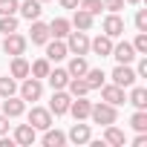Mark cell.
<instances>
[{"instance_id": "1", "label": "cell", "mask_w": 147, "mask_h": 147, "mask_svg": "<svg viewBox=\"0 0 147 147\" xmlns=\"http://www.w3.org/2000/svg\"><path fill=\"white\" fill-rule=\"evenodd\" d=\"M90 118L95 121V124H115V118H118V113H115V107L113 104H107V101H101V104H92V110H90Z\"/></svg>"}, {"instance_id": "2", "label": "cell", "mask_w": 147, "mask_h": 147, "mask_svg": "<svg viewBox=\"0 0 147 147\" xmlns=\"http://www.w3.org/2000/svg\"><path fill=\"white\" fill-rule=\"evenodd\" d=\"M26 46H29V40L23 38V35H18V32H9V35H3V52L6 55H23L26 52Z\"/></svg>"}, {"instance_id": "3", "label": "cell", "mask_w": 147, "mask_h": 147, "mask_svg": "<svg viewBox=\"0 0 147 147\" xmlns=\"http://www.w3.org/2000/svg\"><path fill=\"white\" fill-rule=\"evenodd\" d=\"M66 49L72 52V55H87L90 52V38H87V32H69L66 35Z\"/></svg>"}, {"instance_id": "4", "label": "cell", "mask_w": 147, "mask_h": 147, "mask_svg": "<svg viewBox=\"0 0 147 147\" xmlns=\"http://www.w3.org/2000/svg\"><path fill=\"white\" fill-rule=\"evenodd\" d=\"M69 101H72V95L69 92H63V90H52V101H49V113L52 115H66L69 113Z\"/></svg>"}, {"instance_id": "5", "label": "cell", "mask_w": 147, "mask_h": 147, "mask_svg": "<svg viewBox=\"0 0 147 147\" xmlns=\"http://www.w3.org/2000/svg\"><path fill=\"white\" fill-rule=\"evenodd\" d=\"M43 95V84H40V78H23V84H20V98L23 101H38Z\"/></svg>"}, {"instance_id": "6", "label": "cell", "mask_w": 147, "mask_h": 147, "mask_svg": "<svg viewBox=\"0 0 147 147\" xmlns=\"http://www.w3.org/2000/svg\"><path fill=\"white\" fill-rule=\"evenodd\" d=\"M113 84H118V87H133L136 84V69H130V63H118L115 69H113Z\"/></svg>"}, {"instance_id": "7", "label": "cell", "mask_w": 147, "mask_h": 147, "mask_svg": "<svg viewBox=\"0 0 147 147\" xmlns=\"http://www.w3.org/2000/svg\"><path fill=\"white\" fill-rule=\"evenodd\" d=\"M29 124H32L35 130H49V127H52V113H49L46 107H32Z\"/></svg>"}, {"instance_id": "8", "label": "cell", "mask_w": 147, "mask_h": 147, "mask_svg": "<svg viewBox=\"0 0 147 147\" xmlns=\"http://www.w3.org/2000/svg\"><path fill=\"white\" fill-rule=\"evenodd\" d=\"M104 35L107 38H121L124 35V20L118 18V12H110L104 18Z\"/></svg>"}, {"instance_id": "9", "label": "cell", "mask_w": 147, "mask_h": 147, "mask_svg": "<svg viewBox=\"0 0 147 147\" xmlns=\"http://www.w3.org/2000/svg\"><path fill=\"white\" fill-rule=\"evenodd\" d=\"M43 46H46V61H49V63H52V61H63V58L69 55V49H66V43H63L61 38H55V40H46Z\"/></svg>"}, {"instance_id": "10", "label": "cell", "mask_w": 147, "mask_h": 147, "mask_svg": "<svg viewBox=\"0 0 147 147\" xmlns=\"http://www.w3.org/2000/svg\"><path fill=\"white\" fill-rule=\"evenodd\" d=\"M118 63H133L136 61V49H133V43H127V40H121V43H113V52H110Z\"/></svg>"}, {"instance_id": "11", "label": "cell", "mask_w": 147, "mask_h": 147, "mask_svg": "<svg viewBox=\"0 0 147 147\" xmlns=\"http://www.w3.org/2000/svg\"><path fill=\"white\" fill-rule=\"evenodd\" d=\"M101 98H104L107 104H113V107H118V104L127 101L124 87H118V84H107V87H101Z\"/></svg>"}, {"instance_id": "12", "label": "cell", "mask_w": 147, "mask_h": 147, "mask_svg": "<svg viewBox=\"0 0 147 147\" xmlns=\"http://www.w3.org/2000/svg\"><path fill=\"white\" fill-rule=\"evenodd\" d=\"M90 110H92V101H87L84 95H78L75 101H69V113H72V118H75V121L90 118Z\"/></svg>"}, {"instance_id": "13", "label": "cell", "mask_w": 147, "mask_h": 147, "mask_svg": "<svg viewBox=\"0 0 147 147\" xmlns=\"http://www.w3.org/2000/svg\"><path fill=\"white\" fill-rule=\"evenodd\" d=\"M23 110H26V101L23 98H18V95L3 98V115L6 118H18V115H23Z\"/></svg>"}, {"instance_id": "14", "label": "cell", "mask_w": 147, "mask_h": 147, "mask_svg": "<svg viewBox=\"0 0 147 147\" xmlns=\"http://www.w3.org/2000/svg\"><path fill=\"white\" fill-rule=\"evenodd\" d=\"M32 35L26 38V40H32V43H38V46H43L52 35H49V23H40V20H32V29H29Z\"/></svg>"}, {"instance_id": "15", "label": "cell", "mask_w": 147, "mask_h": 147, "mask_svg": "<svg viewBox=\"0 0 147 147\" xmlns=\"http://www.w3.org/2000/svg\"><path fill=\"white\" fill-rule=\"evenodd\" d=\"M75 29H81V32H87V29H92V23H95V15H90V12H84V9H75V15H72V20H69Z\"/></svg>"}, {"instance_id": "16", "label": "cell", "mask_w": 147, "mask_h": 147, "mask_svg": "<svg viewBox=\"0 0 147 147\" xmlns=\"http://www.w3.org/2000/svg\"><path fill=\"white\" fill-rule=\"evenodd\" d=\"M90 49H92L95 55H101V58H110V52H113V38L98 35L95 40H90Z\"/></svg>"}, {"instance_id": "17", "label": "cell", "mask_w": 147, "mask_h": 147, "mask_svg": "<svg viewBox=\"0 0 147 147\" xmlns=\"http://www.w3.org/2000/svg\"><path fill=\"white\" fill-rule=\"evenodd\" d=\"M66 138H69V141H75V144H87V141H90V124H81V121H75Z\"/></svg>"}, {"instance_id": "18", "label": "cell", "mask_w": 147, "mask_h": 147, "mask_svg": "<svg viewBox=\"0 0 147 147\" xmlns=\"http://www.w3.org/2000/svg\"><path fill=\"white\" fill-rule=\"evenodd\" d=\"M18 9H20V15H23L29 23H32V20H38V18H40V12H43V9H40V0H23Z\"/></svg>"}, {"instance_id": "19", "label": "cell", "mask_w": 147, "mask_h": 147, "mask_svg": "<svg viewBox=\"0 0 147 147\" xmlns=\"http://www.w3.org/2000/svg\"><path fill=\"white\" fill-rule=\"evenodd\" d=\"M87 69H90V66H87V58H84V55H72V61H69V66H66L69 78H84Z\"/></svg>"}, {"instance_id": "20", "label": "cell", "mask_w": 147, "mask_h": 147, "mask_svg": "<svg viewBox=\"0 0 147 147\" xmlns=\"http://www.w3.org/2000/svg\"><path fill=\"white\" fill-rule=\"evenodd\" d=\"M15 141L23 144V147H32V144H35V127H32V124H20V127L15 130Z\"/></svg>"}, {"instance_id": "21", "label": "cell", "mask_w": 147, "mask_h": 147, "mask_svg": "<svg viewBox=\"0 0 147 147\" xmlns=\"http://www.w3.org/2000/svg\"><path fill=\"white\" fill-rule=\"evenodd\" d=\"M46 81H49V87H52V90H66V81H69V72H66V69H49Z\"/></svg>"}, {"instance_id": "22", "label": "cell", "mask_w": 147, "mask_h": 147, "mask_svg": "<svg viewBox=\"0 0 147 147\" xmlns=\"http://www.w3.org/2000/svg\"><path fill=\"white\" fill-rule=\"evenodd\" d=\"M9 72H12V78H15V81H18V78H26V75H29V61H26L23 55H15Z\"/></svg>"}, {"instance_id": "23", "label": "cell", "mask_w": 147, "mask_h": 147, "mask_svg": "<svg viewBox=\"0 0 147 147\" xmlns=\"http://www.w3.org/2000/svg\"><path fill=\"white\" fill-rule=\"evenodd\" d=\"M69 29H72V23H69L66 18H55V20L49 23V35H52V38H61V40L69 35Z\"/></svg>"}, {"instance_id": "24", "label": "cell", "mask_w": 147, "mask_h": 147, "mask_svg": "<svg viewBox=\"0 0 147 147\" xmlns=\"http://www.w3.org/2000/svg\"><path fill=\"white\" fill-rule=\"evenodd\" d=\"M127 138H124V133L115 127V124H107V130H104V144H113V147H121Z\"/></svg>"}, {"instance_id": "25", "label": "cell", "mask_w": 147, "mask_h": 147, "mask_svg": "<svg viewBox=\"0 0 147 147\" xmlns=\"http://www.w3.org/2000/svg\"><path fill=\"white\" fill-rule=\"evenodd\" d=\"M104 78H107L104 69H87V72H84V81H87L90 90H101V87H104Z\"/></svg>"}, {"instance_id": "26", "label": "cell", "mask_w": 147, "mask_h": 147, "mask_svg": "<svg viewBox=\"0 0 147 147\" xmlns=\"http://www.w3.org/2000/svg\"><path fill=\"white\" fill-rule=\"evenodd\" d=\"M136 110H147V90L144 87H133V92H130V98H127Z\"/></svg>"}, {"instance_id": "27", "label": "cell", "mask_w": 147, "mask_h": 147, "mask_svg": "<svg viewBox=\"0 0 147 147\" xmlns=\"http://www.w3.org/2000/svg\"><path fill=\"white\" fill-rule=\"evenodd\" d=\"M66 90H69L72 98H78V95H87V92H90V87H87L84 78H69V81H66Z\"/></svg>"}, {"instance_id": "28", "label": "cell", "mask_w": 147, "mask_h": 147, "mask_svg": "<svg viewBox=\"0 0 147 147\" xmlns=\"http://www.w3.org/2000/svg\"><path fill=\"white\" fill-rule=\"evenodd\" d=\"M63 141H66V136H63L61 130H52V127L43 130V144H46V147H61Z\"/></svg>"}, {"instance_id": "29", "label": "cell", "mask_w": 147, "mask_h": 147, "mask_svg": "<svg viewBox=\"0 0 147 147\" xmlns=\"http://www.w3.org/2000/svg\"><path fill=\"white\" fill-rule=\"evenodd\" d=\"M49 69H52V66H49V61H46V58H40V61H35V63L29 66V75H32V78H46V75H49Z\"/></svg>"}, {"instance_id": "30", "label": "cell", "mask_w": 147, "mask_h": 147, "mask_svg": "<svg viewBox=\"0 0 147 147\" xmlns=\"http://www.w3.org/2000/svg\"><path fill=\"white\" fill-rule=\"evenodd\" d=\"M15 92H18V84H15V78L3 75V78H0V98H9V95H15Z\"/></svg>"}, {"instance_id": "31", "label": "cell", "mask_w": 147, "mask_h": 147, "mask_svg": "<svg viewBox=\"0 0 147 147\" xmlns=\"http://www.w3.org/2000/svg\"><path fill=\"white\" fill-rule=\"evenodd\" d=\"M0 32H3V35L18 32V18L15 15H0Z\"/></svg>"}, {"instance_id": "32", "label": "cell", "mask_w": 147, "mask_h": 147, "mask_svg": "<svg viewBox=\"0 0 147 147\" xmlns=\"http://www.w3.org/2000/svg\"><path fill=\"white\" fill-rule=\"evenodd\" d=\"M130 124H133V130H138V133H147V110H138V113L130 118Z\"/></svg>"}, {"instance_id": "33", "label": "cell", "mask_w": 147, "mask_h": 147, "mask_svg": "<svg viewBox=\"0 0 147 147\" xmlns=\"http://www.w3.org/2000/svg\"><path fill=\"white\" fill-rule=\"evenodd\" d=\"M84 12H90V15H98L101 9H104V3H101V0H81V3H78Z\"/></svg>"}, {"instance_id": "34", "label": "cell", "mask_w": 147, "mask_h": 147, "mask_svg": "<svg viewBox=\"0 0 147 147\" xmlns=\"http://www.w3.org/2000/svg\"><path fill=\"white\" fill-rule=\"evenodd\" d=\"M133 49L136 55H147V32H138V38L133 40Z\"/></svg>"}, {"instance_id": "35", "label": "cell", "mask_w": 147, "mask_h": 147, "mask_svg": "<svg viewBox=\"0 0 147 147\" xmlns=\"http://www.w3.org/2000/svg\"><path fill=\"white\" fill-rule=\"evenodd\" d=\"M18 12V0H0V15H15Z\"/></svg>"}, {"instance_id": "36", "label": "cell", "mask_w": 147, "mask_h": 147, "mask_svg": "<svg viewBox=\"0 0 147 147\" xmlns=\"http://www.w3.org/2000/svg\"><path fill=\"white\" fill-rule=\"evenodd\" d=\"M136 29L138 32H147V9H138L136 12Z\"/></svg>"}, {"instance_id": "37", "label": "cell", "mask_w": 147, "mask_h": 147, "mask_svg": "<svg viewBox=\"0 0 147 147\" xmlns=\"http://www.w3.org/2000/svg\"><path fill=\"white\" fill-rule=\"evenodd\" d=\"M104 3V9H110V12H121L124 9V0H101Z\"/></svg>"}, {"instance_id": "38", "label": "cell", "mask_w": 147, "mask_h": 147, "mask_svg": "<svg viewBox=\"0 0 147 147\" xmlns=\"http://www.w3.org/2000/svg\"><path fill=\"white\" fill-rule=\"evenodd\" d=\"M136 78H147V58L138 61V66H136Z\"/></svg>"}, {"instance_id": "39", "label": "cell", "mask_w": 147, "mask_h": 147, "mask_svg": "<svg viewBox=\"0 0 147 147\" xmlns=\"http://www.w3.org/2000/svg\"><path fill=\"white\" fill-rule=\"evenodd\" d=\"M6 133H9V118L0 115V136H6Z\"/></svg>"}, {"instance_id": "40", "label": "cell", "mask_w": 147, "mask_h": 147, "mask_svg": "<svg viewBox=\"0 0 147 147\" xmlns=\"http://www.w3.org/2000/svg\"><path fill=\"white\" fill-rule=\"evenodd\" d=\"M78 3H81V0H61L63 9H78Z\"/></svg>"}, {"instance_id": "41", "label": "cell", "mask_w": 147, "mask_h": 147, "mask_svg": "<svg viewBox=\"0 0 147 147\" xmlns=\"http://www.w3.org/2000/svg\"><path fill=\"white\" fill-rule=\"evenodd\" d=\"M133 144H136V147H144V144H147V133H138V136H136V141H133Z\"/></svg>"}, {"instance_id": "42", "label": "cell", "mask_w": 147, "mask_h": 147, "mask_svg": "<svg viewBox=\"0 0 147 147\" xmlns=\"http://www.w3.org/2000/svg\"><path fill=\"white\" fill-rule=\"evenodd\" d=\"M15 144V138H6V136H0V147H12Z\"/></svg>"}, {"instance_id": "43", "label": "cell", "mask_w": 147, "mask_h": 147, "mask_svg": "<svg viewBox=\"0 0 147 147\" xmlns=\"http://www.w3.org/2000/svg\"><path fill=\"white\" fill-rule=\"evenodd\" d=\"M124 3H141V0H124Z\"/></svg>"}, {"instance_id": "44", "label": "cell", "mask_w": 147, "mask_h": 147, "mask_svg": "<svg viewBox=\"0 0 147 147\" xmlns=\"http://www.w3.org/2000/svg\"><path fill=\"white\" fill-rule=\"evenodd\" d=\"M40 3H46V0H40Z\"/></svg>"}]
</instances>
